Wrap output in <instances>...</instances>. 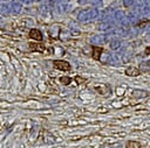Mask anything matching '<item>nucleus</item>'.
Listing matches in <instances>:
<instances>
[{"instance_id": "1", "label": "nucleus", "mask_w": 150, "mask_h": 148, "mask_svg": "<svg viewBox=\"0 0 150 148\" xmlns=\"http://www.w3.org/2000/svg\"><path fill=\"white\" fill-rule=\"evenodd\" d=\"M54 66L59 70H62V71H69L70 70V64L66 61H61V59H56L53 62Z\"/></svg>"}, {"instance_id": "2", "label": "nucleus", "mask_w": 150, "mask_h": 148, "mask_svg": "<svg viewBox=\"0 0 150 148\" xmlns=\"http://www.w3.org/2000/svg\"><path fill=\"white\" fill-rule=\"evenodd\" d=\"M29 37L35 40V41H42V34H41V31L39 29H30Z\"/></svg>"}, {"instance_id": "7", "label": "nucleus", "mask_w": 150, "mask_h": 148, "mask_svg": "<svg viewBox=\"0 0 150 148\" xmlns=\"http://www.w3.org/2000/svg\"><path fill=\"white\" fill-rule=\"evenodd\" d=\"M75 80L77 82V84H82V83H84L86 82V79H83V78H81V77H75Z\"/></svg>"}, {"instance_id": "3", "label": "nucleus", "mask_w": 150, "mask_h": 148, "mask_svg": "<svg viewBox=\"0 0 150 148\" xmlns=\"http://www.w3.org/2000/svg\"><path fill=\"white\" fill-rule=\"evenodd\" d=\"M29 49H30L32 51L45 52V51H46V45H43V44H38V43H29Z\"/></svg>"}, {"instance_id": "6", "label": "nucleus", "mask_w": 150, "mask_h": 148, "mask_svg": "<svg viewBox=\"0 0 150 148\" xmlns=\"http://www.w3.org/2000/svg\"><path fill=\"white\" fill-rule=\"evenodd\" d=\"M70 80H71V79H70L69 77H61V78H60V82H61L62 84H64V85H68V84L70 83Z\"/></svg>"}, {"instance_id": "5", "label": "nucleus", "mask_w": 150, "mask_h": 148, "mask_svg": "<svg viewBox=\"0 0 150 148\" xmlns=\"http://www.w3.org/2000/svg\"><path fill=\"white\" fill-rule=\"evenodd\" d=\"M125 148H141V145L137 141H128L125 145Z\"/></svg>"}, {"instance_id": "4", "label": "nucleus", "mask_w": 150, "mask_h": 148, "mask_svg": "<svg viewBox=\"0 0 150 148\" xmlns=\"http://www.w3.org/2000/svg\"><path fill=\"white\" fill-rule=\"evenodd\" d=\"M102 52V48L101 47H93V57L95 59L100 58V54Z\"/></svg>"}]
</instances>
